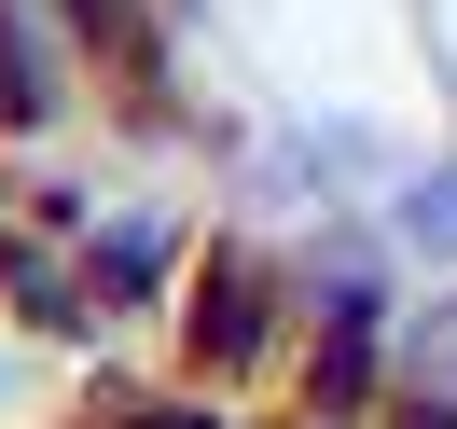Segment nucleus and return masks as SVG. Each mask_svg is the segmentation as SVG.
<instances>
[{
    "label": "nucleus",
    "mask_w": 457,
    "mask_h": 429,
    "mask_svg": "<svg viewBox=\"0 0 457 429\" xmlns=\"http://www.w3.org/2000/svg\"><path fill=\"white\" fill-rule=\"evenodd\" d=\"M416 235H457V194H429V208H416Z\"/></svg>",
    "instance_id": "2"
},
{
    "label": "nucleus",
    "mask_w": 457,
    "mask_h": 429,
    "mask_svg": "<svg viewBox=\"0 0 457 429\" xmlns=\"http://www.w3.org/2000/svg\"><path fill=\"white\" fill-rule=\"evenodd\" d=\"M250 318H263V305H250V277H222V291H208V333H195V346H208V360H236V346H250Z\"/></svg>",
    "instance_id": "1"
},
{
    "label": "nucleus",
    "mask_w": 457,
    "mask_h": 429,
    "mask_svg": "<svg viewBox=\"0 0 457 429\" xmlns=\"http://www.w3.org/2000/svg\"><path fill=\"white\" fill-rule=\"evenodd\" d=\"M153 429H195V416H153Z\"/></svg>",
    "instance_id": "3"
}]
</instances>
